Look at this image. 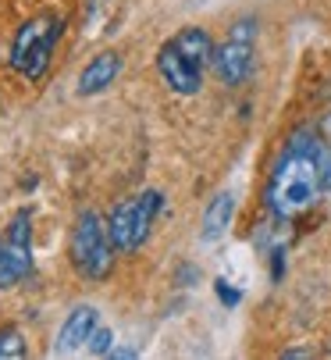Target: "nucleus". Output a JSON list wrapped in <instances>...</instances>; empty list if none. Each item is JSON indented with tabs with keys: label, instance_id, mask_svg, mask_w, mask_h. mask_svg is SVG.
I'll use <instances>...</instances> for the list:
<instances>
[{
	"label": "nucleus",
	"instance_id": "obj_15",
	"mask_svg": "<svg viewBox=\"0 0 331 360\" xmlns=\"http://www.w3.org/2000/svg\"><path fill=\"white\" fill-rule=\"evenodd\" d=\"M324 96H327V100H331V86H327V89H324Z\"/></svg>",
	"mask_w": 331,
	"mask_h": 360
},
{
	"label": "nucleus",
	"instance_id": "obj_9",
	"mask_svg": "<svg viewBox=\"0 0 331 360\" xmlns=\"http://www.w3.org/2000/svg\"><path fill=\"white\" fill-rule=\"evenodd\" d=\"M122 75V54H115V50H103V54H96L82 75H79V96H96L103 89L115 86V79Z\"/></svg>",
	"mask_w": 331,
	"mask_h": 360
},
{
	"label": "nucleus",
	"instance_id": "obj_14",
	"mask_svg": "<svg viewBox=\"0 0 331 360\" xmlns=\"http://www.w3.org/2000/svg\"><path fill=\"white\" fill-rule=\"evenodd\" d=\"M324 193H331V153H327V161H324Z\"/></svg>",
	"mask_w": 331,
	"mask_h": 360
},
{
	"label": "nucleus",
	"instance_id": "obj_2",
	"mask_svg": "<svg viewBox=\"0 0 331 360\" xmlns=\"http://www.w3.org/2000/svg\"><path fill=\"white\" fill-rule=\"evenodd\" d=\"M214 61V39L203 25H186L168 36L157 50V75L171 93L193 96L203 86V75Z\"/></svg>",
	"mask_w": 331,
	"mask_h": 360
},
{
	"label": "nucleus",
	"instance_id": "obj_8",
	"mask_svg": "<svg viewBox=\"0 0 331 360\" xmlns=\"http://www.w3.org/2000/svg\"><path fill=\"white\" fill-rule=\"evenodd\" d=\"M100 328V311L93 303H79L72 307V314L65 318V325L58 328V342H53V353L58 356H72L79 349H89L93 332Z\"/></svg>",
	"mask_w": 331,
	"mask_h": 360
},
{
	"label": "nucleus",
	"instance_id": "obj_10",
	"mask_svg": "<svg viewBox=\"0 0 331 360\" xmlns=\"http://www.w3.org/2000/svg\"><path fill=\"white\" fill-rule=\"evenodd\" d=\"M232 218H235V193L232 189H221L203 211V232L200 239L203 243H217L221 236H225L232 229Z\"/></svg>",
	"mask_w": 331,
	"mask_h": 360
},
{
	"label": "nucleus",
	"instance_id": "obj_6",
	"mask_svg": "<svg viewBox=\"0 0 331 360\" xmlns=\"http://www.w3.org/2000/svg\"><path fill=\"white\" fill-rule=\"evenodd\" d=\"M257 32H260V22L253 15H246V18L232 22L228 36L214 46L210 68H214V75H217L221 86L235 89V86H242L249 79L253 58H257Z\"/></svg>",
	"mask_w": 331,
	"mask_h": 360
},
{
	"label": "nucleus",
	"instance_id": "obj_12",
	"mask_svg": "<svg viewBox=\"0 0 331 360\" xmlns=\"http://www.w3.org/2000/svg\"><path fill=\"white\" fill-rule=\"evenodd\" d=\"M110 349H115V332L100 325V328L93 332V339H89V353H93V356H107Z\"/></svg>",
	"mask_w": 331,
	"mask_h": 360
},
{
	"label": "nucleus",
	"instance_id": "obj_7",
	"mask_svg": "<svg viewBox=\"0 0 331 360\" xmlns=\"http://www.w3.org/2000/svg\"><path fill=\"white\" fill-rule=\"evenodd\" d=\"M32 271V214L18 211L0 229V289H15Z\"/></svg>",
	"mask_w": 331,
	"mask_h": 360
},
{
	"label": "nucleus",
	"instance_id": "obj_3",
	"mask_svg": "<svg viewBox=\"0 0 331 360\" xmlns=\"http://www.w3.org/2000/svg\"><path fill=\"white\" fill-rule=\"evenodd\" d=\"M115 239H110L107 218L100 211H82L72 225V239H68V257L72 268L89 278V282H103L115 271Z\"/></svg>",
	"mask_w": 331,
	"mask_h": 360
},
{
	"label": "nucleus",
	"instance_id": "obj_13",
	"mask_svg": "<svg viewBox=\"0 0 331 360\" xmlns=\"http://www.w3.org/2000/svg\"><path fill=\"white\" fill-rule=\"evenodd\" d=\"M317 129H320V136H324V143H331V108L324 111V118H320V125H317Z\"/></svg>",
	"mask_w": 331,
	"mask_h": 360
},
{
	"label": "nucleus",
	"instance_id": "obj_4",
	"mask_svg": "<svg viewBox=\"0 0 331 360\" xmlns=\"http://www.w3.org/2000/svg\"><path fill=\"white\" fill-rule=\"evenodd\" d=\"M65 32V18L61 15H36L29 18L15 39H11V68L25 79V82H39L53 61V46H58Z\"/></svg>",
	"mask_w": 331,
	"mask_h": 360
},
{
	"label": "nucleus",
	"instance_id": "obj_1",
	"mask_svg": "<svg viewBox=\"0 0 331 360\" xmlns=\"http://www.w3.org/2000/svg\"><path fill=\"white\" fill-rule=\"evenodd\" d=\"M324 136L313 125H299L285 136L278 158L264 182V207L274 221H296L324 193Z\"/></svg>",
	"mask_w": 331,
	"mask_h": 360
},
{
	"label": "nucleus",
	"instance_id": "obj_11",
	"mask_svg": "<svg viewBox=\"0 0 331 360\" xmlns=\"http://www.w3.org/2000/svg\"><path fill=\"white\" fill-rule=\"evenodd\" d=\"M29 353V346H25V335L18 332V328H0V360H22Z\"/></svg>",
	"mask_w": 331,
	"mask_h": 360
},
{
	"label": "nucleus",
	"instance_id": "obj_5",
	"mask_svg": "<svg viewBox=\"0 0 331 360\" xmlns=\"http://www.w3.org/2000/svg\"><path fill=\"white\" fill-rule=\"evenodd\" d=\"M160 211H164V193L160 189H143V193L122 200L118 207L107 214V229H110V239H115L118 253H136L150 239Z\"/></svg>",
	"mask_w": 331,
	"mask_h": 360
}]
</instances>
